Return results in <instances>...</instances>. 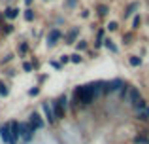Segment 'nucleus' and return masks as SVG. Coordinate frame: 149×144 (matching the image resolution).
I'll return each mask as SVG.
<instances>
[{
	"instance_id": "dca6fc26",
	"label": "nucleus",
	"mask_w": 149,
	"mask_h": 144,
	"mask_svg": "<svg viewBox=\"0 0 149 144\" xmlns=\"http://www.w3.org/2000/svg\"><path fill=\"white\" fill-rule=\"evenodd\" d=\"M58 103H61V106L64 108H68V95H61V99H58Z\"/></svg>"
},
{
	"instance_id": "c85d7f7f",
	"label": "nucleus",
	"mask_w": 149,
	"mask_h": 144,
	"mask_svg": "<svg viewBox=\"0 0 149 144\" xmlns=\"http://www.w3.org/2000/svg\"><path fill=\"white\" fill-rule=\"evenodd\" d=\"M117 27H119V25H117V21H111V23L108 25V29H109V30H115Z\"/></svg>"
},
{
	"instance_id": "2f4dec72",
	"label": "nucleus",
	"mask_w": 149,
	"mask_h": 144,
	"mask_svg": "<svg viewBox=\"0 0 149 144\" xmlns=\"http://www.w3.org/2000/svg\"><path fill=\"white\" fill-rule=\"evenodd\" d=\"M11 30H13V27H11V25H6V27H4V32H11Z\"/></svg>"
},
{
	"instance_id": "2eb2a0df",
	"label": "nucleus",
	"mask_w": 149,
	"mask_h": 144,
	"mask_svg": "<svg viewBox=\"0 0 149 144\" xmlns=\"http://www.w3.org/2000/svg\"><path fill=\"white\" fill-rule=\"evenodd\" d=\"M102 44H104V46H106V48H108L111 53H117V46H113V44H111V40H104Z\"/></svg>"
},
{
	"instance_id": "6ab92c4d",
	"label": "nucleus",
	"mask_w": 149,
	"mask_h": 144,
	"mask_svg": "<svg viewBox=\"0 0 149 144\" xmlns=\"http://www.w3.org/2000/svg\"><path fill=\"white\" fill-rule=\"evenodd\" d=\"M8 87H6V84H4V81H0V97H8Z\"/></svg>"
},
{
	"instance_id": "7ed1b4c3",
	"label": "nucleus",
	"mask_w": 149,
	"mask_h": 144,
	"mask_svg": "<svg viewBox=\"0 0 149 144\" xmlns=\"http://www.w3.org/2000/svg\"><path fill=\"white\" fill-rule=\"evenodd\" d=\"M29 125L32 127L34 131H38V129H42L45 123H44V119H42V116L38 114V112H32V114H30V118H29Z\"/></svg>"
},
{
	"instance_id": "1a4fd4ad",
	"label": "nucleus",
	"mask_w": 149,
	"mask_h": 144,
	"mask_svg": "<svg viewBox=\"0 0 149 144\" xmlns=\"http://www.w3.org/2000/svg\"><path fill=\"white\" fill-rule=\"evenodd\" d=\"M58 38H61V30L53 29V30H51V32L47 34V46H49V48H53V46L58 42Z\"/></svg>"
},
{
	"instance_id": "6e6552de",
	"label": "nucleus",
	"mask_w": 149,
	"mask_h": 144,
	"mask_svg": "<svg viewBox=\"0 0 149 144\" xmlns=\"http://www.w3.org/2000/svg\"><path fill=\"white\" fill-rule=\"evenodd\" d=\"M91 87H93V93H95V99H96L102 93H106V81H95V84H91Z\"/></svg>"
},
{
	"instance_id": "473e14b6",
	"label": "nucleus",
	"mask_w": 149,
	"mask_h": 144,
	"mask_svg": "<svg viewBox=\"0 0 149 144\" xmlns=\"http://www.w3.org/2000/svg\"><path fill=\"white\" fill-rule=\"evenodd\" d=\"M6 76H15V70H13V68H10V70H6Z\"/></svg>"
},
{
	"instance_id": "4468645a",
	"label": "nucleus",
	"mask_w": 149,
	"mask_h": 144,
	"mask_svg": "<svg viewBox=\"0 0 149 144\" xmlns=\"http://www.w3.org/2000/svg\"><path fill=\"white\" fill-rule=\"evenodd\" d=\"M77 32H79V29H74L72 32L68 34V38H66V44H74V40H76V36H77Z\"/></svg>"
},
{
	"instance_id": "a878e982",
	"label": "nucleus",
	"mask_w": 149,
	"mask_h": 144,
	"mask_svg": "<svg viewBox=\"0 0 149 144\" xmlns=\"http://www.w3.org/2000/svg\"><path fill=\"white\" fill-rule=\"evenodd\" d=\"M26 51H29V46H26V44L19 46V53H21V55H23V53H26Z\"/></svg>"
},
{
	"instance_id": "aec40b11",
	"label": "nucleus",
	"mask_w": 149,
	"mask_h": 144,
	"mask_svg": "<svg viewBox=\"0 0 149 144\" xmlns=\"http://www.w3.org/2000/svg\"><path fill=\"white\" fill-rule=\"evenodd\" d=\"M134 144H149V138L147 137H136L134 138Z\"/></svg>"
},
{
	"instance_id": "cd10ccee",
	"label": "nucleus",
	"mask_w": 149,
	"mask_h": 144,
	"mask_svg": "<svg viewBox=\"0 0 149 144\" xmlns=\"http://www.w3.org/2000/svg\"><path fill=\"white\" fill-rule=\"evenodd\" d=\"M29 93H30V97H36L38 93H40V89H38V87H32V89H30Z\"/></svg>"
},
{
	"instance_id": "0eeeda50",
	"label": "nucleus",
	"mask_w": 149,
	"mask_h": 144,
	"mask_svg": "<svg viewBox=\"0 0 149 144\" xmlns=\"http://www.w3.org/2000/svg\"><path fill=\"white\" fill-rule=\"evenodd\" d=\"M0 137H2L4 142L10 144V140H11V127H10V123H4V125L0 127Z\"/></svg>"
},
{
	"instance_id": "b1692460",
	"label": "nucleus",
	"mask_w": 149,
	"mask_h": 144,
	"mask_svg": "<svg viewBox=\"0 0 149 144\" xmlns=\"http://www.w3.org/2000/svg\"><path fill=\"white\" fill-rule=\"evenodd\" d=\"M25 19H26V21H32V19H34L32 10H26V11H25Z\"/></svg>"
},
{
	"instance_id": "f03ea898",
	"label": "nucleus",
	"mask_w": 149,
	"mask_h": 144,
	"mask_svg": "<svg viewBox=\"0 0 149 144\" xmlns=\"http://www.w3.org/2000/svg\"><path fill=\"white\" fill-rule=\"evenodd\" d=\"M19 133H21V137L25 138V142H30L34 137V129L29 125V123H19Z\"/></svg>"
},
{
	"instance_id": "9b49d317",
	"label": "nucleus",
	"mask_w": 149,
	"mask_h": 144,
	"mask_svg": "<svg viewBox=\"0 0 149 144\" xmlns=\"http://www.w3.org/2000/svg\"><path fill=\"white\" fill-rule=\"evenodd\" d=\"M136 118H138V119H149V106L136 110Z\"/></svg>"
},
{
	"instance_id": "f257e3e1",
	"label": "nucleus",
	"mask_w": 149,
	"mask_h": 144,
	"mask_svg": "<svg viewBox=\"0 0 149 144\" xmlns=\"http://www.w3.org/2000/svg\"><path fill=\"white\" fill-rule=\"evenodd\" d=\"M95 100V93H93L91 84L89 85H79L74 91V103H81V104H91Z\"/></svg>"
},
{
	"instance_id": "39448f33",
	"label": "nucleus",
	"mask_w": 149,
	"mask_h": 144,
	"mask_svg": "<svg viewBox=\"0 0 149 144\" xmlns=\"http://www.w3.org/2000/svg\"><path fill=\"white\" fill-rule=\"evenodd\" d=\"M125 81L123 80H111V81H106V93H115L119 89H123Z\"/></svg>"
},
{
	"instance_id": "ddd939ff",
	"label": "nucleus",
	"mask_w": 149,
	"mask_h": 144,
	"mask_svg": "<svg viewBox=\"0 0 149 144\" xmlns=\"http://www.w3.org/2000/svg\"><path fill=\"white\" fill-rule=\"evenodd\" d=\"M4 17L15 19V17H17V10H15V8H6V11H4Z\"/></svg>"
},
{
	"instance_id": "c756f323",
	"label": "nucleus",
	"mask_w": 149,
	"mask_h": 144,
	"mask_svg": "<svg viewBox=\"0 0 149 144\" xmlns=\"http://www.w3.org/2000/svg\"><path fill=\"white\" fill-rule=\"evenodd\" d=\"M66 4H68V6H72V8H76L77 6V0H66Z\"/></svg>"
},
{
	"instance_id": "f3484780",
	"label": "nucleus",
	"mask_w": 149,
	"mask_h": 144,
	"mask_svg": "<svg viewBox=\"0 0 149 144\" xmlns=\"http://www.w3.org/2000/svg\"><path fill=\"white\" fill-rule=\"evenodd\" d=\"M128 63H130L132 67H140V65H142V59H140V57H130Z\"/></svg>"
},
{
	"instance_id": "412c9836",
	"label": "nucleus",
	"mask_w": 149,
	"mask_h": 144,
	"mask_svg": "<svg viewBox=\"0 0 149 144\" xmlns=\"http://www.w3.org/2000/svg\"><path fill=\"white\" fill-rule=\"evenodd\" d=\"M70 61L76 63V65H79L81 63V55H79V53H74V55H70Z\"/></svg>"
},
{
	"instance_id": "4be33fe9",
	"label": "nucleus",
	"mask_w": 149,
	"mask_h": 144,
	"mask_svg": "<svg viewBox=\"0 0 149 144\" xmlns=\"http://www.w3.org/2000/svg\"><path fill=\"white\" fill-rule=\"evenodd\" d=\"M32 68H34L32 63H26V61L23 63V70H25V72H32Z\"/></svg>"
},
{
	"instance_id": "f704fd0d",
	"label": "nucleus",
	"mask_w": 149,
	"mask_h": 144,
	"mask_svg": "<svg viewBox=\"0 0 149 144\" xmlns=\"http://www.w3.org/2000/svg\"><path fill=\"white\" fill-rule=\"evenodd\" d=\"M147 23H149V17H147Z\"/></svg>"
},
{
	"instance_id": "bb28decb",
	"label": "nucleus",
	"mask_w": 149,
	"mask_h": 144,
	"mask_svg": "<svg viewBox=\"0 0 149 144\" xmlns=\"http://www.w3.org/2000/svg\"><path fill=\"white\" fill-rule=\"evenodd\" d=\"M51 67H53V68H57V70H61V68H62V63H57V61H51Z\"/></svg>"
},
{
	"instance_id": "5701e85b",
	"label": "nucleus",
	"mask_w": 149,
	"mask_h": 144,
	"mask_svg": "<svg viewBox=\"0 0 149 144\" xmlns=\"http://www.w3.org/2000/svg\"><path fill=\"white\" fill-rule=\"evenodd\" d=\"M140 27V15H134V19H132V29H138Z\"/></svg>"
},
{
	"instance_id": "7c9ffc66",
	"label": "nucleus",
	"mask_w": 149,
	"mask_h": 144,
	"mask_svg": "<svg viewBox=\"0 0 149 144\" xmlns=\"http://www.w3.org/2000/svg\"><path fill=\"white\" fill-rule=\"evenodd\" d=\"M85 48H87V44H85L83 40H79V44H77V49H85Z\"/></svg>"
},
{
	"instance_id": "f8f14e48",
	"label": "nucleus",
	"mask_w": 149,
	"mask_h": 144,
	"mask_svg": "<svg viewBox=\"0 0 149 144\" xmlns=\"http://www.w3.org/2000/svg\"><path fill=\"white\" fill-rule=\"evenodd\" d=\"M138 6L140 4L138 2H134V4H130V6L127 8V11H125V17H130L132 13H136V10H138Z\"/></svg>"
},
{
	"instance_id": "393cba45",
	"label": "nucleus",
	"mask_w": 149,
	"mask_h": 144,
	"mask_svg": "<svg viewBox=\"0 0 149 144\" xmlns=\"http://www.w3.org/2000/svg\"><path fill=\"white\" fill-rule=\"evenodd\" d=\"M98 13L100 15H108V6H102V4H100V6H98Z\"/></svg>"
},
{
	"instance_id": "a211bd4d",
	"label": "nucleus",
	"mask_w": 149,
	"mask_h": 144,
	"mask_svg": "<svg viewBox=\"0 0 149 144\" xmlns=\"http://www.w3.org/2000/svg\"><path fill=\"white\" fill-rule=\"evenodd\" d=\"M102 42H104V30H98V34H96V48H100Z\"/></svg>"
},
{
	"instance_id": "9d476101",
	"label": "nucleus",
	"mask_w": 149,
	"mask_h": 144,
	"mask_svg": "<svg viewBox=\"0 0 149 144\" xmlns=\"http://www.w3.org/2000/svg\"><path fill=\"white\" fill-rule=\"evenodd\" d=\"M42 110H44L47 122H49V123H55V116H53V110H51V104H49V103H44V104H42Z\"/></svg>"
},
{
	"instance_id": "423d86ee",
	"label": "nucleus",
	"mask_w": 149,
	"mask_h": 144,
	"mask_svg": "<svg viewBox=\"0 0 149 144\" xmlns=\"http://www.w3.org/2000/svg\"><path fill=\"white\" fill-rule=\"evenodd\" d=\"M51 110H53L55 119H62V118H64V114H66V110L61 106V103H58V100H53V103H51Z\"/></svg>"
},
{
	"instance_id": "72a5a7b5",
	"label": "nucleus",
	"mask_w": 149,
	"mask_h": 144,
	"mask_svg": "<svg viewBox=\"0 0 149 144\" xmlns=\"http://www.w3.org/2000/svg\"><path fill=\"white\" fill-rule=\"evenodd\" d=\"M25 2H26V6H29V4H30V2H32V0H25Z\"/></svg>"
},
{
	"instance_id": "20e7f679",
	"label": "nucleus",
	"mask_w": 149,
	"mask_h": 144,
	"mask_svg": "<svg viewBox=\"0 0 149 144\" xmlns=\"http://www.w3.org/2000/svg\"><path fill=\"white\" fill-rule=\"evenodd\" d=\"M142 99H143V97H142V93H140L138 87H130V89H128V103H130L132 106H136Z\"/></svg>"
}]
</instances>
